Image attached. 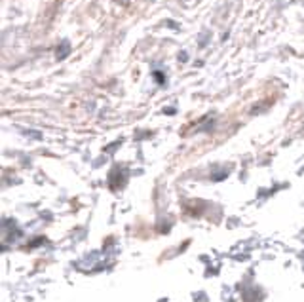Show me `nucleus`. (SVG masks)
<instances>
[{
  "label": "nucleus",
  "instance_id": "f257e3e1",
  "mask_svg": "<svg viewBox=\"0 0 304 302\" xmlns=\"http://www.w3.org/2000/svg\"><path fill=\"white\" fill-rule=\"evenodd\" d=\"M69 51H71V44L65 40L63 42V46H59V50H57V57H59V59H65V57L69 55Z\"/></svg>",
  "mask_w": 304,
  "mask_h": 302
}]
</instances>
